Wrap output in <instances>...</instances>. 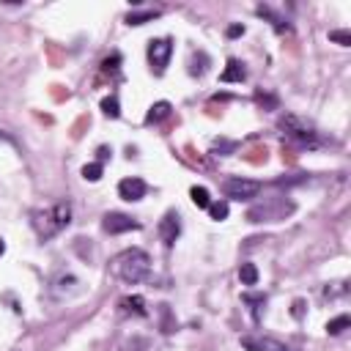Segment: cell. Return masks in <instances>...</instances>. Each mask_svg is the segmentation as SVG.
<instances>
[{
    "label": "cell",
    "mask_w": 351,
    "mask_h": 351,
    "mask_svg": "<svg viewBox=\"0 0 351 351\" xmlns=\"http://www.w3.org/2000/svg\"><path fill=\"white\" fill-rule=\"evenodd\" d=\"M280 129H282V134H285L288 140H293L296 145H307V148L318 145V132H315L310 123L299 121L296 115H285V118L280 121Z\"/></svg>",
    "instance_id": "obj_4"
},
{
    "label": "cell",
    "mask_w": 351,
    "mask_h": 351,
    "mask_svg": "<svg viewBox=\"0 0 351 351\" xmlns=\"http://www.w3.org/2000/svg\"><path fill=\"white\" fill-rule=\"evenodd\" d=\"M236 148V143H217L214 145V151H233Z\"/></svg>",
    "instance_id": "obj_25"
},
{
    "label": "cell",
    "mask_w": 351,
    "mask_h": 351,
    "mask_svg": "<svg viewBox=\"0 0 351 351\" xmlns=\"http://www.w3.org/2000/svg\"><path fill=\"white\" fill-rule=\"evenodd\" d=\"M239 280H241V285H255V282H258V269H255V263H241V266H239Z\"/></svg>",
    "instance_id": "obj_17"
},
{
    "label": "cell",
    "mask_w": 351,
    "mask_h": 351,
    "mask_svg": "<svg viewBox=\"0 0 351 351\" xmlns=\"http://www.w3.org/2000/svg\"><path fill=\"white\" fill-rule=\"evenodd\" d=\"M170 55H173L170 38H154V41L148 44V63H151V69H154L156 74H162V71L167 69Z\"/></svg>",
    "instance_id": "obj_6"
},
{
    "label": "cell",
    "mask_w": 351,
    "mask_h": 351,
    "mask_svg": "<svg viewBox=\"0 0 351 351\" xmlns=\"http://www.w3.org/2000/svg\"><path fill=\"white\" fill-rule=\"evenodd\" d=\"M222 192L230 200H252L261 192V184L252 178H241V176H230L222 181Z\"/></svg>",
    "instance_id": "obj_5"
},
{
    "label": "cell",
    "mask_w": 351,
    "mask_h": 351,
    "mask_svg": "<svg viewBox=\"0 0 351 351\" xmlns=\"http://www.w3.org/2000/svg\"><path fill=\"white\" fill-rule=\"evenodd\" d=\"M145 181L143 178H137V176H132V178H123L121 184H118V195L123 197V200H129V203H134V200H140V197H145Z\"/></svg>",
    "instance_id": "obj_8"
},
{
    "label": "cell",
    "mask_w": 351,
    "mask_h": 351,
    "mask_svg": "<svg viewBox=\"0 0 351 351\" xmlns=\"http://www.w3.org/2000/svg\"><path fill=\"white\" fill-rule=\"evenodd\" d=\"M101 228H104L107 233H126V230H137V228H140V222H137V219H132L129 214L110 211V214H104Z\"/></svg>",
    "instance_id": "obj_7"
},
{
    "label": "cell",
    "mask_w": 351,
    "mask_h": 351,
    "mask_svg": "<svg viewBox=\"0 0 351 351\" xmlns=\"http://www.w3.org/2000/svg\"><path fill=\"white\" fill-rule=\"evenodd\" d=\"M244 33V25H230L228 27V38H236V36H241Z\"/></svg>",
    "instance_id": "obj_24"
},
{
    "label": "cell",
    "mask_w": 351,
    "mask_h": 351,
    "mask_svg": "<svg viewBox=\"0 0 351 351\" xmlns=\"http://www.w3.org/2000/svg\"><path fill=\"white\" fill-rule=\"evenodd\" d=\"M244 346H247V348H255V351H288L280 340H271V337H263V340H258V343L244 340Z\"/></svg>",
    "instance_id": "obj_14"
},
{
    "label": "cell",
    "mask_w": 351,
    "mask_h": 351,
    "mask_svg": "<svg viewBox=\"0 0 351 351\" xmlns=\"http://www.w3.org/2000/svg\"><path fill=\"white\" fill-rule=\"evenodd\" d=\"M189 197H192V203H195L197 208H208V203H211V195H208L206 186H192V189H189Z\"/></svg>",
    "instance_id": "obj_16"
},
{
    "label": "cell",
    "mask_w": 351,
    "mask_h": 351,
    "mask_svg": "<svg viewBox=\"0 0 351 351\" xmlns=\"http://www.w3.org/2000/svg\"><path fill=\"white\" fill-rule=\"evenodd\" d=\"M121 307H123L126 313H134V315H148L143 296H123V299H121Z\"/></svg>",
    "instance_id": "obj_11"
},
{
    "label": "cell",
    "mask_w": 351,
    "mask_h": 351,
    "mask_svg": "<svg viewBox=\"0 0 351 351\" xmlns=\"http://www.w3.org/2000/svg\"><path fill=\"white\" fill-rule=\"evenodd\" d=\"M101 173H104L101 162H90V165H85V167H82V178H85V181H99V178H101Z\"/></svg>",
    "instance_id": "obj_22"
},
{
    "label": "cell",
    "mask_w": 351,
    "mask_h": 351,
    "mask_svg": "<svg viewBox=\"0 0 351 351\" xmlns=\"http://www.w3.org/2000/svg\"><path fill=\"white\" fill-rule=\"evenodd\" d=\"M293 203L285 200V197H266L261 203H255L250 211H247V219L250 222H280L285 219L288 214H293Z\"/></svg>",
    "instance_id": "obj_3"
},
{
    "label": "cell",
    "mask_w": 351,
    "mask_h": 351,
    "mask_svg": "<svg viewBox=\"0 0 351 351\" xmlns=\"http://www.w3.org/2000/svg\"><path fill=\"white\" fill-rule=\"evenodd\" d=\"M3 252H5V241L0 239V255H3Z\"/></svg>",
    "instance_id": "obj_27"
},
{
    "label": "cell",
    "mask_w": 351,
    "mask_h": 351,
    "mask_svg": "<svg viewBox=\"0 0 351 351\" xmlns=\"http://www.w3.org/2000/svg\"><path fill=\"white\" fill-rule=\"evenodd\" d=\"M154 16H159L156 8H148V11H132V14L126 16V25H145V22H151Z\"/></svg>",
    "instance_id": "obj_15"
},
{
    "label": "cell",
    "mask_w": 351,
    "mask_h": 351,
    "mask_svg": "<svg viewBox=\"0 0 351 351\" xmlns=\"http://www.w3.org/2000/svg\"><path fill=\"white\" fill-rule=\"evenodd\" d=\"M30 222H33V228H36V233L41 239H52L63 228H69V222H71V203L69 200H60L55 206L38 208V211H33V219Z\"/></svg>",
    "instance_id": "obj_1"
},
{
    "label": "cell",
    "mask_w": 351,
    "mask_h": 351,
    "mask_svg": "<svg viewBox=\"0 0 351 351\" xmlns=\"http://www.w3.org/2000/svg\"><path fill=\"white\" fill-rule=\"evenodd\" d=\"M170 115V104L167 101H156V104H151V110L145 112V123H159L162 118H167Z\"/></svg>",
    "instance_id": "obj_13"
},
{
    "label": "cell",
    "mask_w": 351,
    "mask_h": 351,
    "mask_svg": "<svg viewBox=\"0 0 351 351\" xmlns=\"http://www.w3.org/2000/svg\"><path fill=\"white\" fill-rule=\"evenodd\" d=\"M302 307H304V304H302V302H293V310H291V313H293V315H296V318H302Z\"/></svg>",
    "instance_id": "obj_26"
},
{
    "label": "cell",
    "mask_w": 351,
    "mask_h": 351,
    "mask_svg": "<svg viewBox=\"0 0 351 351\" xmlns=\"http://www.w3.org/2000/svg\"><path fill=\"white\" fill-rule=\"evenodd\" d=\"M112 266H115V274H118L123 282L134 285V282H143V280L148 277V271H151V258H148V252L132 247V250H123V252L112 261Z\"/></svg>",
    "instance_id": "obj_2"
},
{
    "label": "cell",
    "mask_w": 351,
    "mask_h": 351,
    "mask_svg": "<svg viewBox=\"0 0 351 351\" xmlns=\"http://www.w3.org/2000/svg\"><path fill=\"white\" fill-rule=\"evenodd\" d=\"M178 233H181V222H178V214H176V211H167V214L159 219V236H162V241L170 247V244L178 239Z\"/></svg>",
    "instance_id": "obj_9"
},
{
    "label": "cell",
    "mask_w": 351,
    "mask_h": 351,
    "mask_svg": "<svg viewBox=\"0 0 351 351\" xmlns=\"http://www.w3.org/2000/svg\"><path fill=\"white\" fill-rule=\"evenodd\" d=\"M101 112H104L107 118H118V115H121L118 96H104V99H101Z\"/></svg>",
    "instance_id": "obj_18"
},
{
    "label": "cell",
    "mask_w": 351,
    "mask_h": 351,
    "mask_svg": "<svg viewBox=\"0 0 351 351\" xmlns=\"http://www.w3.org/2000/svg\"><path fill=\"white\" fill-rule=\"evenodd\" d=\"M208 217L214 222H222L228 217V203L225 200H217V203H208Z\"/></svg>",
    "instance_id": "obj_20"
},
{
    "label": "cell",
    "mask_w": 351,
    "mask_h": 351,
    "mask_svg": "<svg viewBox=\"0 0 351 351\" xmlns=\"http://www.w3.org/2000/svg\"><path fill=\"white\" fill-rule=\"evenodd\" d=\"M244 77H247V71H244V66H241L239 60H228L225 71L219 74V80H222V82H241Z\"/></svg>",
    "instance_id": "obj_10"
},
{
    "label": "cell",
    "mask_w": 351,
    "mask_h": 351,
    "mask_svg": "<svg viewBox=\"0 0 351 351\" xmlns=\"http://www.w3.org/2000/svg\"><path fill=\"white\" fill-rule=\"evenodd\" d=\"M159 315H162V332H165V335L176 332V321H173V313H170L167 304H159Z\"/></svg>",
    "instance_id": "obj_21"
},
{
    "label": "cell",
    "mask_w": 351,
    "mask_h": 351,
    "mask_svg": "<svg viewBox=\"0 0 351 351\" xmlns=\"http://www.w3.org/2000/svg\"><path fill=\"white\" fill-rule=\"evenodd\" d=\"M329 41H337V44L348 47L351 44V33L348 30H329Z\"/></svg>",
    "instance_id": "obj_23"
},
{
    "label": "cell",
    "mask_w": 351,
    "mask_h": 351,
    "mask_svg": "<svg viewBox=\"0 0 351 351\" xmlns=\"http://www.w3.org/2000/svg\"><path fill=\"white\" fill-rule=\"evenodd\" d=\"M255 11H258L261 16H266V19H269V22L274 25V30H277V33H285V30H288V22H285V19L280 16V14H274V11L269 8V5H258Z\"/></svg>",
    "instance_id": "obj_12"
},
{
    "label": "cell",
    "mask_w": 351,
    "mask_h": 351,
    "mask_svg": "<svg viewBox=\"0 0 351 351\" xmlns=\"http://www.w3.org/2000/svg\"><path fill=\"white\" fill-rule=\"evenodd\" d=\"M348 326H351V318L343 313V315H337V318H332V321L326 324V332H329V335H340V332H346Z\"/></svg>",
    "instance_id": "obj_19"
}]
</instances>
